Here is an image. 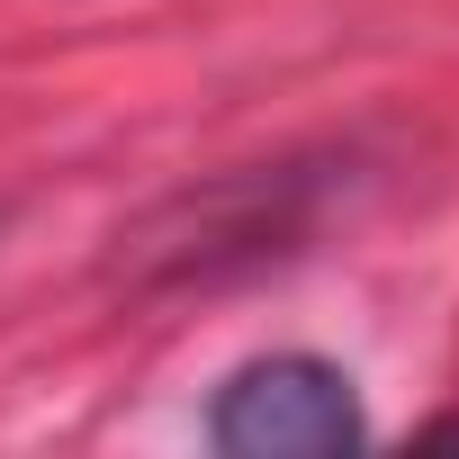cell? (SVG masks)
Masks as SVG:
<instances>
[{"mask_svg":"<svg viewBox=\"0 0 459 459\" xmlns=\"http://www.w3.org/2000/svg\"><path fill=\"white\" fill-rule=\"evenodd\" d=\"M207 441L225 459H333L369 441L360 387L325 351H262L244 369H225L207 405Z\"/></svg>","mask_w":459,"mask_h":459,"instance_id":"obj_1","label":"cell"}]
</instances>
